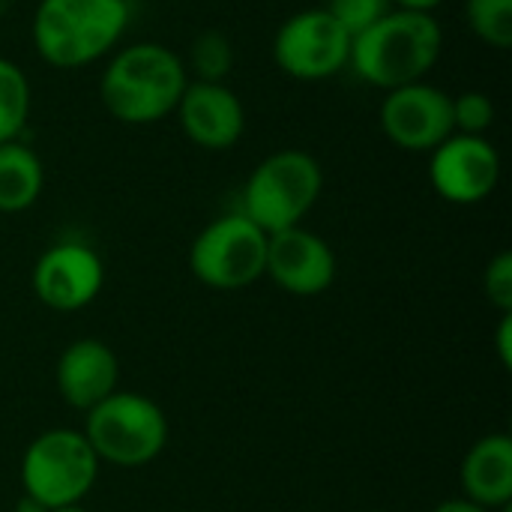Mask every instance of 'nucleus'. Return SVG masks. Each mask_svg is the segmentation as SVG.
Segmentation results:
<instances>
[{"label":"nucleus","instance_id":"obj_9","mask_svg":"<svg viewBox=\"0 0 512 512\" xmlns=\"http://www.w3.org/2000/svg\"><path fill=\"white\" fill-rule=\"evenodd\" d=\"M381 132L408 153H432L453 129V96L429 81L387 90L378 108Z\"/></svg>","mask_w":512,"mask_h":512},{"label":"nucleus","instance_id":"obj_10","mask_svg":"<svg viewBox=\"0 0 512 512\" xmlns=\"http://www.w3.org/2000/svg\"><path fill=\"white\" fill-rule=\"evenodd\" d=\"M501 180L498 147L486 135L453 132L429 153V183L450 204H480Z\"/></svg>","mask_w":512,"mask_h":512},{"label":"nucleus","instance_id":"obj_12","mask_svg":"<svg viewBox=\"0 0 512 512\" xmlns=\"http://www.w3.org/2000/svg\"><path fill=\"white\" fill-rule=\"evenodd\" d=\"M264 276H270L285 294L318 297L336 279V255L324 237L294 225L267 237Z\"/></svg>","mask_w":512,"mask_h":512},{"label":"nucleus","instance_id":"obj_16","mask_svg":"<svg viewBox=\"0 0 512 512\" xmlns=\"http://www.w3.org/2000/svg\"><path fill=\"white\" fill-rule=\"evenodd\" d=\"M45 186V168L33 147L24 141L0 144V213L30 210Z\"/></svg>","mask_w":512,"mask_h":512},{"label":"nucleus","instance_id":"obj_5","mask_svg":"<svg viewBox=\"0 0 512 512\" xmlns=\"http://www.w3.org/2000/svg\"><path fill=\"white\" fill-rule=\"evenodd\" d=\"M81 432L99 462L114 468H141L165 450L168 417L153 399L132 390H114L87 411Z\"/></svg>","mask_w":512,"mask_h":512},{"label":"nucleus","instance_id":"obj_14","mask_svg":"<svg viewBox=\"0 0 512 512\" xmlns=\"http://www.w3.org/2000/svg\"><path fill=\"white\" fill-rule=\"evenodd\" d=\"M57 393L75 411H90L117 390L120 363L102 339H75L63 348L54 369Z\"/></svg>","mask_w":512,"mask_h":512},{"label":"nucleus","instance_id":"obj_6","mask_svg":"<svg viewBox=\"0 0 512 512\" xmlns=\"http://www.w3.org/2000/svg\"><path fill=\"white\" fill-rule=\"evenodd\" d=\"M99 459L78 429H48L36 435L21 456V489L45 510L81 504L96 477Z\"/></svg>","mask_w":512,"mask_h":512},{"label":"nucleus","instance_id":"obj_8","mask_svg":"<svg viewBox=\"0 0 512 512\" xmlns=\"http://www.w3.org/2000/svg\"><path fill=\"white\" fill-rule=\"evenodd\" d=\"M351 57V36L324 9H303L282 21L273 39L276 66L297 81H324L339 75Z\"/></svg>","mask_w":512,"mask_h":512},{"label":"nucleus","instance_id":"obj_27","mask_svg":"<svg viewBox=\"0 0 512 512\" xmlns=\"http://www.w3.org/2000/svg\"><path fill=\"white\" fill-rule=\"evenodd\" d=\"M51 512H90V510H84L81 504H75V507H60V510H51Z\"/></svg>","mask_w":512,"mask_h":512},{"label":"nucleus","instance_id":"obj_23","mask_svg":"<svg viewBox=\"0 0 512 512\" xmlns=\"http://www.w3.org/2000/svg\"><path fill=\"white\" fill-rule=\"evenodd\" d=\"M498 357L501 366H512V312L501 315V327H498Z\"/></svg>","mask_w":512,"mask_h":512},{"label":"nucleus","instance_id":"obj_26","mask_svg":"<svg viewBox=\"0 0 512 512\" xmlns=\"http://www.w3.org/2000/svg\"><path fill=\"white\" fill-rule=\"evenodd\" d=\"M18 512H51V510H45L39 501H33V498L21 495V501H18Z\"/></svg>","mask_w":512,"mask_h":512},{"label":"nucleus","instance_id":"obj_11","mask_svg":"<svg viewBox=\"0 0 512 512\" xmlns=\"http://www.w3.org/2000/svg\"><path fill=\"white\" fill-rule=\"evenodd\" d=\"M30 282L48 309L78 312L99 297L105 285V264L93 246L81 240H63L39 255Z\"/></svg>","mask_w":512,"mask_h":512},{"label":"nucleus","instance_id":"obj_21","mask_svg":"<svg viewBox=\"0 0 512 512\" xmlns=\"http://www.w3.org/2000/svg\"><path fill=\"white\" fill-rule=\"evenodd\" d=\"M336 21H339V27L354 39V36H360L363 30H369L375 21H381L390 9H396L393 6V0H330L327 6H324Z\"/></svg>","mask_w":512,"mask_h":512},{"label":"nucleus","instance_id":"obj_24","mask_svg":"<svg viewBox=\"0 0 512 512\" xmlns=\"http://www.w3.org/2000/svg\"><path fill=\"white\" fill-rule=\"evenodd\" d=\"M432 512H495V510H486V507H480V504H474V501H468V498H450V501L438 504Z\"/></svg>","mask_w":512,"mask_h":512},{"label":"nucleus","instance_id":"obj_17","mask_svg":"<svg viewBox=\"0 0 512 512\" xmlns=\"http://www.w3.org/2000/svg\"><path fill=\"white\" fill-rule=\"evenodd\" d=\"M33 105L30 81L24 69L6 57H0V144L21 141Z\"/></svg>","mask_w":512,"mask_h":512},{"label":"nucleus","instance_id":"obj_13","mask_svg":"<svg viewBox=\"0 0 512 512\" xmlns=\"http://www.w3.org/2000/svg\"><path fill=\"white\" fill-rule=\"evenodd\" d=\"M183 135L201 150H231L246 132V108L225 81H192L177 102Z\"/></svg>","mask_w":512,"mask_h":512},{"label":"nucleus","instance_id":"obj_25","mask_svg":"<svg viewBox=\"0 0 512 512\" xmlns=\"http://www.w3.org/2000/svg\"><path fill=\"white\" fill-rule=\"evenodd\" d=\"M444 0H393L396 9H411V12H435Z\"/></svg>","mask_w":512,"mask_h":512},{"label":"nucleus","instance_id":"obj_3","mask_svg":"<svg viewBox=\"0 0 512 512\" xmlns=\"http://www.w3.org/2000/svg\"><path fill=\"white\" fill-rule=\"evenodd\" d=\"M129 15V0H39L30 36L48 66L81 69L117 48Z\"/></svg>","mask_w":512,"mask_h":512},{"label":"nucleus","instance_id":"obj_22","mask_svg":"<svg viewBox=\"0 0 512 512\" xmlns=\"http://www.w3.org/2000/svg\"><path fill=\"white\" fill-rule=\"evenodd\" d=\"M483 291H486V300L501 312L507 315L512 312V255L510 252H498L486 273H483Z\"/></svg>","mask_w":512,"mask_h":512},{"label":"nucleus","instance_id":"obj_1","mask_svg":"<svg viewBox=\"0 0 512 512\" xmlns=\"http://www.w3.org/2000/svg\"><path fill=\"white\" fill-rule=\"evenodd\" d=\"M189 84L183 57L162 42H132L111 54L99 78L105 111L126 126H150L177 111Z\"/></svg>","mask_w":512,"mask_h":512},{"label":"nucleus","instance_id":"obj_7","mask_svg":"<svg viewBox=\"0 0 512 512\" xmlns=\"http://www.w3.org/2000/svg\"><path fill=\"white\" fill-rule=\"evenodd\" d=\"M267 237L249 216L225 213L204 225L189 246L192 276L216 291H240L264 276Z\"/></svg>","mask_w":512,"mask_h":512},{"label":"nucleus","instance_id":"obj_18","mask_svg":"<svg viewBox=\"0 0 512 512\" xmlns=\"http://www.w3.org/2000/svg\"><path fill=\"white\" fill-rule=\"evenodd\" d=\"M465 18L483 45L498 51L512 45V0H465Z\"/></svg>","mask_w":512,"mask_h":512},{"label":"nucleus","instance_id":"obj_19","mask_svg":"<svg viewBox=\"0 0 512 512\" xmlns=\"http://www.w3.org/2000/svg\"><path fill=\"white\" fill-rule=\"evenodd\" d=\"M231 66H234V48H231V39L225 33L204 30L189 45L186 72L189 69L195 72L192 81H225V75L231 72Z\"/></svg>","mask_w":512,"mask_h":512},{"label":"nucleus","instance_id":"obj_20","mask_svg":"<svg viewBox=\"0 0 512 512\" xmlns=\"http://www.w3.org/2000/svg\"><path fill=\"white\" fill-rule=\"evenodd\" d=\"M495 126V102L483 90L453 96V129L462 135H486Z\"/></svg>","mask_w":512,"mask_h":512},{"label":"nucleus","instance_id":"obj_4","mask_svg":"<svg viewBox=\"0 0 512 512\" xmlns=\"http://www.w3.org/2000/svg\"><path fill=\"white\" fill-rule=\"evenodd\" d=\"M324 189L321 162L306 150H276L264 156L243 186L240 213L264 234L300 225Z\"/></svg>","mask_w":512,"mask_h":512},{"label":"nucleus","instance_id":"obj_15","mask_svg":"<svg viewBox=\"0 0 512 512\" xmlns=\"http://www.w3.org/2000/svg\"><path fill=\"white\" fill-rule=\"evenodd\" d=\"M465 498L486 507L501 510L512 504V438L504 432L486 435L474 441V447L462 459L459 471Z\"/></svg>","mask_w":512,"mask_h":512},{"label":"nucleus","instance_id":"obj_2","mask_svg":"<svg viewBox=\"0 0 512 512\" xmlns=\"http://www.w3.org/2000/svg\"><path fill=\"white\" fill-rule=\"evenodd\" d=\"M444 51V30L429 12L390 9L381 21L351 39L348 66L372 87L396 90L438 66Z\"/></svg>","mask_w":512,"mask_h":512}]
</instances>
